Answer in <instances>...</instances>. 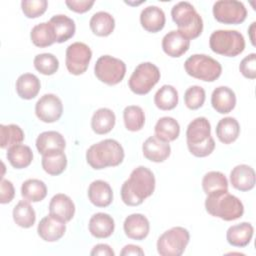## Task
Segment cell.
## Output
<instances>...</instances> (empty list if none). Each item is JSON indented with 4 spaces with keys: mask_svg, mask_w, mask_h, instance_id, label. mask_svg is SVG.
<instances>
[{
    "mask_svg": "<svg viewBox=\"0 0 256 256\" xmlns=\"http://www.w3.org/2000/svg\"><path fill=\"white\" fill-rule=\"evenodd\" d=\"M155 190L153 172L145 166L135 168L130 177L122 184L121 198L128 206H138L151 196Z\"/></svg>",
    "mask_w": 256,
    "mask_h": 256,
    "instance_id": "obj_1",
    "label": "cell"
},
{
    "mask_svg": "<svg viewBox=\"0 0 256 256\" xmlns=\"http://www.w3.org/2000/svg\"><path fill=\"white\" fill-rule=\"evenodd\" d=\"M124 149L114 139H104L91 145L86 152L87 163L96 170L115 167L124 159Z\"/></svg>",
    "mask_w": 256,
    "mask_h": 256,
    "instance_id": "obj_2",
    "label": "cell"
},
{
    "mask_svg": "<svg viewBox=\"0 0 256 256\" xmlns=\"http://www.w3.org/2000/svg\"><path fill=\"white\" fill-rule=\"evenodd\" d=\"M186 139L187 147L195 157H206L215 148V141L211 136V125L205 117H197L189 123Z\"/></svg>",
    "mask_w": 256,
    "mask_h": 256,
    "instance_id": "obj_3",
    "label": "cell"
},
{
    "mask_svg": "<svg viewBox=\"0 0 256 256\" xmlns=\"http://www.w3.org/2000/svg\"><path fill=\"white\" fill-rule=\"evenodd\" d=\"M205 208L210 215L225 221L239 219L244 213L243 203L228 191H219L207 195Z\"/></svg>",
    "mask_w": 256,
    "mask_h": 256,
    "instance_id": "obj_4",
    "label": "cell"
},
{
    "mask_svg": "<svg viewBox=\"0 0 256 256\" xmlns=\"http://www.w3.org/2000/svg\"><path fill=\"white\" fill-rule=\"evenodd\" d=\"M171 16L178 31L188 40L195 39L202 33L203 20L189 2H179L171 10Z\"/></svg>",
    "mask_w": 256,
    "mask_h": 256,
    "instance_id": "obj_5",
    "label": "cell"
},
{
    "mask_svg": "<svg viewBox=\"0 0 256 256\" xmlns=\"http://www.w3.org/2000/svg\"><path fill=\"white\" fill-rule=\"evenodd\" d=\"M209 46L216 54L235 57L244 51L245 40L236 30H216L210 35Z\"/></svg>",
    "mask_w": 256,
    "mask_h": 256,
    "instance_id": "obj_6",
    "label": "cell"
},
{
    "mask_svg": "<svg viewBox=\"0 0 256 256\" xmlns=\"http://www.w3.org/2000/svg\"><path fill=\"white\" fill-rule=\"evenodd\" d=\"M185 71L193 78L213 82L218 79L222 73L221 64L210 56L205 54H194L184 63Z\"/></svg>",
    "mask_w": 256,
    "mask_h": 256,
    "instance_id": "obj_7",
    "label": "cell"
},
{
    "mask_svg": "<svg viewBox=\"0 0 256 256\" xmlns=\"http://www.w3.org/2000/svg\"><path fill=\"white\" fill-rule=\"evenodd\" d=\"M190 240V234L184 227L176 226L165 231L157 240V252L161 256H180Z\"/></svg>",
    "mask_w": 256,
    "mask_h": 256,
    "instance_id": "obj_8",
    "label": "cell"
},
{
    "mask_svg": "<svg viewBox=\"0 0 256 256\" xmlns=\"http://www.w3.org/2000/svg\"><path fill=\"white\" fill-rule=\"evenodd\" d=\"M159 68L151 62L140 63L129 78L128 85L130 90L137 95H145L160 80Z\"/></svg>",
    "mask_w": 256,
    "mask_h": 256,
    "instance_id": "obj_9",
    "label": "cell"
},
{
    "mask_svg": "<svg viewBox=\"0 0 256 256\" xmlns=\"http://www.w3.org/2000/svg\"><path fill=\"white\" fill-rule=\"evenodd\" d=\"M94 73L101 82L107 85H116L123 80L126 73V65L118 58L103 55L97 59Z\"/></svg>",
    "mask_w": 256,
    "mask_h": 256,
    "instance_id": "obj_10",
    "label": "cell"
},
{
    "mask_svg": "<svg viewBox=\"0 0 256 256\" xmlns=\"http://www.w3.org/2000/svg\"><path fill=\"white\" fill-rule=\"evenodd\" d=\"M214 18L223 24H240L247 17V9L244 4L236 0H219L213 5Z\"/></svg>",
    "mask_w": 256,
    "mask_h": 256,
    "instance_id": "obj_11",
    "label": "cell"
},
{
    "mask_svg": "<svg viewBox=\"0 0 256 256\" xmlns=\"http://www.w3.org/2000/svg\"><path fill=\"white\" fill-rule=\"evenodd\" d=\"M91 58L92 51L88 45L83 42H74L66 49V68L73 75H81L86 72Z\"/></svg>",
    "mask_w": 256,
    "mask_h": 256,
    "instance_id": "obj_12",
    "label": "cell"
},
{
    "mask_svg": "<svg viewBox=\"0 0 256 256\" xmlns=\"http://www.w3.org/2000/svg\"><path fill=\"white\" fill-rule=\"evenodd\" d=\"M63 113V104L55 94L43 95L35 105V114L38 119L45 123H53L60 119Z\"/></svg>",
    "mask_w": 256,
    "mask_h": 256,
    "instance_id": "obj_13",
    "label": "cell"
},
{
    "mask_svg": "<svg viewBox=\"0 0 256 256\" xmlns=\"http://www.w3.org/2000/svg\"><path fill=\"white\" fill-rule=\"evenodd\" d=\"M66 222L49 214L42 218L38 224V235L47 242H55L61 239L66 231Z\"/></svg>",
    "mask_w": 256,
    "mask_h": 256,
    "instance_id": "obj_14",
    "label": "cell"
},
{
    "mask_svg": "<svg viewBox=\"0 0 256 256\" xmlns=\"http://www.w3.org/2000/svg\"><path fill=\"white\" fill-rule=\"evenodd\" d=\"M142 152L146 159L160 163L165 161L171 153V147L169 142L164 141L156 135L150 136L145 140L142 145Z\"/></svg>",
    "mask_w": 256,
    "mask_h": 256,
    "instance_id": "obj_15",
    "label": "cell"
},
{
    "mask_svg": "<svg viewBox=\"0 0 256 256\" xmlns=\"http://www.w3.org/2000/svg\"><path fill=\"white\" fill-rule=\"evenodd\" d=\"M123 229L128 238L140 241L148 236L150 224L143 214L134 213L125 218Z\"/></svg>",
    "mask_w": 256,
    "mask_h": 256,
    "instance_id": "obj_16",
    "label": "cell"
},
{
    "mask_svg": "<svg viewBox=\"0 0 256 256\" xmlns=\"http://www.w3.org/2000/svg\"><path fill=\"white\" fill-rule=\"evenodd\" d=\"M190 47V40L185 38L178 30L168 32L162 39V49L170 57L178 58L185 54Z\"/></svg>",
    "mask_w": 256,
    "mask_h": 256,
    "instance_id": "obj_17",
    "label": "cell"
},
{
    "mask_svg": "<svg viewBox=\"0 0 256 256\" xmlns=\"http://www.w3.org/2000/svg\"><path fill=\"white\" fill-rule=\"evenodd\" d=\"M230 182L239 191H249L255 186V171L246 164L237 165L230 172Z\"/></svg>",
    "mask_w": 256,
    "mask_h": 256,
    "instance_id": "obj_18",
    "label": "cell"
},
{
    "mask_svg": "<svg viewBox=\"0 0 256 256\" xmlns=\"http://www.w3.org/2000/svg\"><path fill=\"white\" fill-rule=\"evenodd\" d=\"M211 104L216 112L227 114L235 108L236 95L231 88L227 86H219L212 92Z\"/></svg>",
    "mask_w": 256,
    "mask_h": 256,
    "instance_id": "obj_19",
    "label": "cell"
},
{
    "mask_svg": "<svg viewBox=\"0 0 256 256\" xmlns=\"http://www.w3.org/2000/svg\"><path fill=\"white\" fill-rule=\"evenodd\" d=\"M75 213V205L71 198L65 194L54 195L49 203V214L64 222H69Z\"/></svg>",
    "mask_w": 256,
    "mask_h": 256,
    "instance_id": "obj_20",
    "label": "cell"
},
{
    "mask_svg": "<svg viewBox=\"0 0 256 256\" xmlns=\"http://www.w3.org/2000/svg\"><path fill=\"white\" fill-rule=\"evenodd\" d=\"M66 141L57 131H45L39 134L36 139V148L41 155L52 152L64 151Z\"/></svg>",
    "mask_w": 256,
    "mask_h": 256,
    "instance_id": "obj_21",
    "label": "cell"
},
{
    "mask_svg": "<svg viewBox=\"0 0 256 256\" xmlns=\"http://www.w3.org/2000/svg\"><path fill=\"white\" fill-rule=\"evenodd\" d=\"M88 198L96 207H107L113 200L112 188L106 181L95 180L88 187Z\"/></svg>",
    "mask_w": 256,
    "mask_h": 256,
    "instance_id": "obj_22",
    "label": "cell"
},
{
    "mask_svg": "<svg viewBox=\"0 0 256 256\" xmlns=\"http://www.w3.org/2000/svg\"><path fill=\"white\" fill-rule=\"evenodd\" d=\"M165 13L157 6H148L141 11L140 23L142 27L151 33L161 31L165 26Z\"/></svg>",
    "mask_w": 256,
    "mask_h": 256,
    "instance_id": "obj_23",
    "label": "cell"
},
{
    "mask_svg": "<svg viewBox=\"0 0 256 256\" xmlns=\"http://www.w3.org/2000/svg\"><path fill=\"white\" fill-rule=\"evenodd\" d=\"M88 228L92 236L96 238H108L113 234L115 224L109 214L99 212L90 218Z\"/></svg>",
    "mask_w": 256,
    "mask_h": 256,
    "instance_id": "obj_24",
    "label": "cell"
},
{
    "mask_svg": "<svg viewBox=\"0 0 256 256\" xmlns=\"http://www.w3.org/2000/svg\"><path fill=\"white\" fill-rule=\"evenodd\" d=\"M253 226L248 222H242L230 226L226 232L227 242L235 247H246L253 237Z\"/></svg>",
    "mask_w": 256,
    "mask_h": 256,
    "instance_id": "obj_25",
    "label": "cell"
},
{
    "mask_svg": "<svg viewBox=\"0 0 256 256\" xmlns=\"http://www.w3.org/2000/svg\"><path fill=\"white\" fill-rule=\"evenodd\" d=\"M49 23L52 25L55 36H56V42L63 43L70 38H72L75 34L76 26L74 21L69 18L66 15L58 14L53 16Z\"/></svg>",
    "mask_w": 256,
    "mask_h": 256,
    "instance_id": "obj_26",
    "label": "cell"
},
{
    "mask_svg": "<svg viewBox=\"0 0 256 256\" xmlns=\"http://www.w3.org/2000/svg\"><path fill=\"white\" fill-rule=\"evenodd\" d=\"M40 80L31 73H24L16 80V92L18 96L25 100L33 99L40 91Z\"/></svg>",
    "mask_w": 256,
    "mask_h": 256,
    "instance_id": "obj_27",
    "label": "cell"
},
{
    "mask_svg": "<svg viewBox=\"0 0 256 256\" xmlns=\"http://www.w3.org/2000/svg\"><path fill=\"white\" fill-rule=\"evenodd\" d=\"M116 117L109 108H100L96 110L91 119L92 130L99 135L109 133L115 126Z\"/></svg>",
    "mask_w": 256,
    "mask_h": 256,
    "instance_id": "obj_28",
    "label": "cell"
},
{
    "mask_svg": "<svg viewBox=\"0 0 256 256\" xmlns=\"http://www.w3.org/2000/svg\"><path fill=\"white\" fill-rule=\"evenodd\" d=\"M6 157L12 167L23 169L31 164L33 160V152L29 146L18 144L8 148Z\"/></svg>",
    "mask_w": 256,
    "mask_h": 256,
    "instance_id": "obj_29",
    "label": "cell"
},
{
    "mask_svg": "<svg viewBox=\"0 0 256 256\" xmlns=\"http://www.w3.org/2000/svg\"><path fill=\"white\" fill-rule=\"evenodd\" d=\"M91 31L100 37L110 35L115 28V20L113 16L105 11H99L91 17L89 21Z\"/></svg>",
    "mask_w": 256,
    "mask_h": 256,
    "instance_id": "obj_30",
    "label": "cell"
},
{
    "mask_svg": "<svg viewBox=\"0 0 256 256\" xmlns=\"http://www.w3.org/2000/svg\"><path fill=\"white\" fill-rule=\"evenodd\" d=\"M240 134V125L233 117L222 118L216 126V135L220 142L230 144L234 142Z\"/></svg>",
    "mask_w": 256,
    "mask_h": 256,
    "instance_id": "obj_31",
    "label": "cell"
},
{
    "mask_svg": "<svg viewBox=\"0 0 256 256\" xmlns=\"http://www.w3.org/2000/svg\"><path fill=\"white\" fill-rule=\"evenodd\" d=\"M32 43L40 48L48 47L56 42V36L52 25L49 22H42L35 25L30 33Z\"/></svg>",
    "mask_w": 256,
    "mask_h": 256,
    "instance_id": "obj_32",
    "label": "cell"
},
{
    "mask_svg": "<svg viewBox=\"0 0 256 256\" xmlns=\"http://www.w3.org/2000/svg\"><path fill=\"white\" fill-rule=\"evenodd\" d=\"M154 131L157 137L164 141L170 142L178 138L180 134V125L174 118L165 116L157 121Z\"/></svg>",
    "mask_w": 256,
    "mask_h": 256,
    "instance_id": "obj_33",
    "label": "cell"
},
{
    "mask_svg": "<svg viewBox=\"0 0 256 256\" xmlns=\"http://www.w3.org/2000/svg\"><path fill=\"white\" fill-rule=\"evenodd\" d=\"M43 170L52 176L60 175L67 166V157L63 151H57L42 155Z\"/></svg>",
    "mask_w": 256,
    "mask_h": 256,
    "instance_id": "obj_34",
    "label": "cell"
},
{
    "mask_svg": "<svg viewBox=\"0 0 256 256\" xmlns=\"http://www.w3.org/2000/svg\"><path fill=\"white\" fill-rule=\"evenodd\" d=\"M12 215L14 222L22 228H30L36 221V213L27 200L19 201L15 205Z\"/></svg>",
    "mask_w": 256,
    "mask_h": 256,
    "instance_id": "obj_35",
    "label": "cell"
},
{
    "mask_svg": "<svg viewBox=\"0 0 256 256\" xmlns=\"http://www.w3.org/2000/svg\"><path fill=\"white\" fill-rule=\"evenodd\" d=\"M21 195L29 202L42 201L47 195L46 184L39 179H28L21 186Z\"/></svg>",
    "mask_w": 256,
    "mask_h": 256,
    "instance_id": "obj_36",
    "label": "cell"
},
{
    "mask_svg": "<svg viewBox=\"0 0 256 256\" xmlns=\"http://www.w3.org/2000/svg\"><path fill=\"white\" fill-rule=\"evenodd\" d=\"M154 103L160 110H172L178 104V92L172 85H163L154 95Z\"/></svg>",
    "mask_w": 256,
    "mask_h": 256,
    "instance_id": "obj_37",
    "label": "cell"
},
{
    "mask_svg": "<svg viewBox=\"0 0 256 256\" xmlns=\"http://www.w3.org/2000/svg\"><path fill=\"white\" fill-rule=\"evenodd\" d=\"M202 188L206 195L219 191H228V180L219 171H210L202 179Z\"/></svg>",
    "mask_w": 256,
    "mask_h": 256,
    "instance_id": "obj_38",
    "label": "cell"
},
{
    "mask_svg": "<svg viewBox=\"0 0 256 256\" xmlns=\"http://www.w3.org/2000/svg\"><path fill=\"white\" fill-rule=\"evenodd\" d=\"M123 120L127 130L136 132L142 129L145 123V114L141 107L130 105L123 111Z\"/></svg>",
    "mask_w": 256,
    "mask_h": 256,
    "instance_id": "obj_39",
    "label": "cell"
},
{
    "mask_svg": "<svg viewBox=\"0 0 256 256\" xmlns=\"http://www.w3.org/2000/svg\"><path fill=\"white\" fill-rule=\"evenodd\" d=\"M0 146L2 149L10 148L14 145L20 144L24 140L23 130L15 124L0 125Z\"/></svg>",
    "mask_w": 256,
    "mask_h": 256,
    "instance_id": "obj_40",
    "label": "cell"
},
{
    "mask_svg": "<svg viewBox=\"0 0 256 256\" xmlns=\"http://www.w3.org/2000/svg\"><path fill=\"white\" fill-rule=\"evenodd\" d=\"M35 69L43 75H53L59 68V61L51 53H42L35 56L33 61Z\"/></svg>",
    "mask_w": 256,
    "mask_h": 256,
    "instance_id": "obj_41",
    "label": "cell"
},
{
    "mask_svg": "<svg viewBox=\"0 0 256 256\" xmlns=\"http://www.w3.org/2000/svg\"><path fill=\"white\" fill-rule=\"evenodd\" d=\"M205 90L198 85H193L189 87L184 94L185 105L191 110H196L202 107L205 102Z\"/></svg>",
    "mask_w": 256,
    "mask_h": 256,
    "instance_id": "obj_42",
    "label": "cell"
},
{
    "mask_svg": "<svg viewBox=\"0 0 256 256\" xmlns=\"http://www.w3.org/2000/svg\"><path fill=\"white\" fill-rule=\"evenodd\" d=\"M48 6L46 0H23L21 8L27 18H37L45 13Z\"/></svg>",
    "mask_w": 256,
    "mask_h": 256,
    "instance_id": "obj_43",
    "label": "cell"
},
{
    "mask_svg": "<svg viewBox=\"0 0 256 256\" xmlns=\"http://www.w3.org/2000/svg\"><path fill=\"white\" fill-rule=\"evenodd\" d=\"M241 74L248 79L256 78V54L251 53L242 59L239 65Z\"/></svg>",
    "mask_w": 256,
    "mask_h": 256,
    "instance_id": "obj_44",
    "label": "cell"
},
{
    "mask_svg": "<svg viewBox=\"0 0 256 256\" xmlns=\"http://www.w3.org/2000/svg\"><path fill=\"white\" fill-rule=\"evenodd\" d=\"M15 195V189L11 181L1 179L0 183V202L2 204L9 203L13 200Z\"/></svg>",
    "mask_w": 256,
    "mask_h": 256,
    "instance_id": "obj_45",
    "label": "cell"
},
{
    "mask_svg": "<svg viewBox=\"0 0 256 256\" xmlns=\"http://www.w3.org/2000/svg\"><path fill=\"white\" fill-rule=\"evenodd\" d=\"M65 4L68 6V8L76 13H85L91 9V7L94 5L93 0H66Z\"/></svg>",
    "mask_w": 256,
    "mask_h": 256,
    "instance_id": "obj_46",
    "label": "cell"
},
{
    "mask_svg": "<svg viewBox=\"0 0 256 256\" xmlns=\"http://www.w3.org/2000/svg\"><path fill=\"white\" fill-rule=\"evenodd\" d=\"M92 256L95 255H100V256H114L115 253L112 250V248L108 244H97L93 247L92 251L90 252Z\"/></svg>",
    "mask_w": 256,
    "mask_h": 256,
    "instance_id": "obj_47",
    "label": "cell"
},
{
    "mask_svg": "<svg viewBox=\"0 0 256 256\" xmlns=\"http://www.w3.org/2000/svg\"><path fill=\"white\" fill-rule=\"evenodd\" d=\"M120 254L122 256H128V255H135V256L140 255V256H143L144 255V251L139 246H136V245H133V244H128V245L123 247V249L121 250Z\"/></svg>",
    "mask_w": 256,
    "mask_h": 256,
    "instance_id": "obj_48",
    "label": "cell"
},
{
    "mask_svg": "<svg viewBox=\"0 0 256 256\" xmlns=\"http://www.w3.org/2000/svg\"><path fill=\"white\" fill-rule=\"evenodd\" d=\"M255 22H253L251 24V26L249 27L248 29V33H249V36H250V40H251V43L253 46H255V37H254V31H255Z\"/></svg>",
    "mask_w": 256,
    "mask_h": 256,
    "instance_id": "obj_49",
    "label": "cell"
}]
</instances>
